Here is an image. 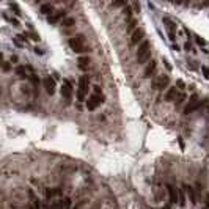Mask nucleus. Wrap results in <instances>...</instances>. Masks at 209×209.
<instances>
[{"label": "nucleus", "instance_id": "obj_1", "mask_svg": "<svg viewBox=\"0 0 209 209\" xmlns=\"http://www.w3.org/2000/svg\"><path fill=\"white\" fill-rule=\"evenodd\" d=\"M208 104H209V99H201L197 93H193L190 97H189L187 104L184 106L183 113L184 115H190V113L195 112V110H201V109H204V107H208Z\"/></svg>", "mask_w": 209, "mask_h": 209}, {"label": "nucleus", "instance_id": "obj_2", "mask_svg": "<svg viewBox=\"0 0 209 209\" xmlns=\"http://www.w3.org/2000/svg\"><path fill=\"white\" fill-rule=\"evenodd\" d=\"M68 44L69 47L74 50V52H77V53H83V52H88V47H87L85 44V38H83L82 35H77V36H72V38H69V41H68Z\"/></svg>", "mask_w": 209, "mask_h": 209}, {"label": "nucleus", "instance_id": "obj_3", "mask_svg": "<svg viewBox=\"0 0 209 209\" xmlns=\"http://www.w3.org/2000/svg\"><path fill=\"white\" fill-rule=\"evenodd\" d=\"M88 88H90V80H88V76H82L79 79V87H77V91H76V99L79 102H83L87 97V93H88Z\"/></svg>", "mask_w": 209, "mask_h": 209}, {"label": "nucleus", "instance_id": "obj_4", "mask_svg": "<svg viewBox=\"0 0 209 209\" xmlns=\"http://www.w3.org/2000/svg\"><path fill=\"white\" fill-rule=\"evenodd\" d=\"M151 87H153L154 90H157V91H167L168 88H170V77L167 76V74H160V76H156L153 79V82H151Z\"/></svg>", "mask_w": 209, "mask_h": 209}, {"label": "nucleus", "instance_id": "obj_5", "mask_svg": "<svg viewBox=\"0 0 209 209\" xmlns=\"http://www.w3.org/2000/svg\"><path fill=\"white\" fill-rule=\"evenodd\" d=\"M60 93H62V97L66 101V104H69L71 99H72L74 87H72V83H71L68 79H65V80L62 82V88H60Z\"/></svg>", "mask_w": 209, "mask_h": 209}, {"label": "nucleus", "instance_id": "obj_6", "mask_svg": "<svg viewBox=\"0 0 209 209\" xmlns=\"http://www.w3.org/2000/svg\"><path fill=\"white\" fill-rule=\"evenodd\" d=\"M102 102H104V94H94L93 93L91 96L88 97V101H87V109L88 110H96Z\"/></svg>", "mask_w": 209, "mask_h": 209}, {"label": "nucleus", "instance_id": "obj_7", "mask_svg": "<svg viewBox=\"0 0 209 209\" xmlns=\"http://www.w3.org/2000/svg\"><path fill=\"white\" fill-rule=\"evenodd\" d=\"M43 193H44L46 201H53L55 197H60L63 193V189L62 187H44L43 189Z\"/></svg>", "mask_w": 209, "mask_h": 209}, {"label": "nucleus", "instance_id": "obj_8", "mask_svg": "<svg viewBox=\"0 0 209 209\" xmlns=\"http://www.w3.org/2000/svg\"><path fill=\"white\" fill-rule=\"evenodd\" d=\"M143 41H145V32H143V28H137V30H134V32L131 33V39H129L131 46H137V47H139Z\"/></svg>", "mask_w": 209, "mask_h": 209}, {"label": "nucleus", "instance_id": "obj_9", "mask_svg": "<svg viewBox=\"0 0 209 209\" xmlns=\"http://www.w3.org/2000/svg\"><path fill=\"white\" fill-rule=\"evenodd\" d=\"M156 71H157V62L156 60H151L149 63H146L143 69V77L145 79H154L156 77Z\"/></svg>", "mask_w": 209, "mask_h": 209}, {"label": "nucleus", "instance_id": "obj_10", "mask_svg": "<svg viewBox=\"0 0 209 209\" xmlns=\"http://www.w3.org/2000/svg\"><path fill=\"white\" fill-rule=\"evenodd\" d=\"M183 190L187 193V197H189V200H190V203H193V204L198 203V195H197V192H195L193 186H190V184H183Z\"/></svg>", "mask_w": 209, "mask_h": 209}, {"label": "nucleus", "instance_id": "obj_11", "mask_svg": "<svg viewBox=\"0 0 209 209\" xmlns=\"http://www.w3.org/2000/svg\"><path fill=\"white\" fill-rule=\"evenodd\" d=\"M167 190H168V197H170V204H179V193H178V187L168 184Z\"/></svg>", "mask_w": 209, "mask_h": 209}, {"label": "nucleus", "instance_id": "obj_12", "mask_svg": "<svg viewBox=\"0 0 209 209\" xmlns=\"http://www.w3.org/2000/svg\"><path fill=\"white\" fill-rule=\"evenodd\" d=\"M178 93H179L178 87H176V85H173V87H170V88H168L167 91H165V94H164V99L167 101V102H175V99H176Z\"/></svg>", "mask_w": 209, "mask_h": 209}, {"label": "nucleus", "instance_id": "obj_13", "mask_svg": "<svg viewBox=\"0 0 209 209\" xmlns=\"http://www.w3.org/2000/svg\"><path fill=\"white\" fill-rule=\"evenodd\" d=\"M65 18H66L65 9H60V11H55L53 14H50L49 18H47V22H49V24H57V22L63 21Z\"/></svg>", "mask_w": 209, "mask_h": 209}, {"label": "nucleus", "instance_id": "obj_14", "mask_svg": "<svg viewBox=\"0 0 209 209\" xmlns=\"http://www.w3.org/2000/svg\"><path fill=\"white\" fill-rule=\"evenodd\" d=\"M43 83H44V88H46L47 94H53V93H55V79H53V77L47 76L46 79L43 80Z\"/></svg>", "mask_w": 209, "mask_h": 209}, {"label": "nucleus", "instance_id": "obj_15", "mask_svg": "<svg viewBox=\"0 0 209 209\" xmlns=\"http://www.w3.org/2000/svg\"><path fill=\"white\" fill-rule=\"evenodd\" d=\"M151 50V43L148 41V39H145L143 43H141V44L137 47V52H135V57L137 58H139V57H141V55H145V53L146 52H149Z\"/></svg>", "mask_w": 209, "mask_h": 209}, {"label": "nucleus", "instance_id": "obj_16", "mask_svg": "<svg viewBox=\"0 0 209 209\" xmlns=\"http://www.w3.org/2000/svg\"><path fill=\"white\" fill-rule=\"evenodd\" d=\"M77 63H79V68L80 69L87 71V69L90 68V63H91V60H90L88 55H82V57H79V58H77Z\"/></svg>", "mask_w": 209, "mask_h": 209}, {"label": "nucleus", "instance_id": "obj_17", "mask_svg": "<svg viewBox=\"0 0 209 209\" xmlns=\"http://www.w3.org/2000/svg\"><path fill=\"white\" fill-rule=\"evenodd\" d=\"M39 11L43 13V14H46L47 18H49L50 14H53V5H50V3H44V5H41V8H39Z\"/></svg>", "mask_w": 209, "mask_h": 209}, {"label": "nucleus", "instance_id": "obj_18", "mask_svg": "<svg viewBox=\"0 0 209 209\" xmlns=\"http://www.w3.org/2000/svg\"><path fill=\"white\" fill-rule=\"evenodd\" d=\"M126 25H127V32H129V33H132L134 30L139 28V27H137V19L135 18H129V19H127V22H126Z\"/></svg>", "mask_w": 209, "mask_h": 209}, {"label": "nucleus", "instance_id": "obj_19", "mask_svg": "<svg viewBox=\"0 0 209 209\" xmlns=\"http://www.w3.org/2000/svg\"><path fill=\"white\" fill-rule=\"evenodd\" d=\"M186 99H187L186 93H184V91H179V93H178V96H176V99H175V106H176V107L183 106V104L186 102Z\"/></svg>", "mask_w": 209, "mask_h": 209}, {"label": "nucleus", "instance_id": "obj_20", "mask_svg": "<svg viewBox=\"0 0 209 209\" xmlns=\"http://www.w3.org/2000/svg\"><path fill=\"white\" fill-rule=\"evenodd\" d=\"M60 201H62V209H71L74 206V204H72V198H69V197L60 198Z\"/></svg>", "mask_w": 209, "mask_h": 209}, {"label": "nucleus", "instance_id": "obj_21", "mask_svg": "<svg viewBox=\"0 0 209 209\" xmlns=\"http://www.w3.org/2000/svg\"><path fill=\"white\" fill-rule=\"evenodd\" d=\"M74 24H76V19L74 18H65L62 21V27L63 28H69V27H74Z\"/></svg>", "mask_w": 209, "mask_h": 209}, {"label": "nucleus", "instance_id": "obj_22", "mask_svg": "<svg viewBox=\"0 0 209 209\" xmlns=\"http://www.w3.org/2000/svg\"><path fill=\"white\" fill-rule=\"evenodd\" d=\"M3 16H5V19H6V21H9V24H11L13 27H19V25H21V24H19V21H18L16 18H9L8 14H3Z\"/></svg>", "mask_w": 209, "mask_h": 209}, {"label": "nucleus", "instance_id": "obj_23", "mask_svg": "<svg viewBox=\"0 0 209 209\" xmlns=\"http://www.w3.org/2000/svg\"><path fill=\"white\" fill-rule=\"evenodd\" d=\"M9 8L14 11V14L16 16H21V9H19V6L18 5H14V3H9Z\"/></svg>", "mask_w": 209, "mask_h": 209}, {"label": "nucleus", "instance_id": "obj_24", "mask_svg": "<svg viewBox=\"0 0 209 209\" xmlns=\"http://www.w3.org/2000/svg\"><path fill=\"white\" fill-rule=\"evenodd\" d=\"M28 80H30V82H32V83H33V85H35V87H38V85H39V79H38V77L35 76V74H32V76H30V79H28Z\"/></svg>", "mask_w": 209, "mask_h": 209}, {"label": "nucleus", "instance_id": "obj_25", "mask_svg": "<svg viewBox=\"0 0 209 209\" xmlns=\"http://www.w3.org/2000/svg\"><path fill=\"white\" fill-rule=\"evenodd\" d=\"M201 72H203L204 79L209 80V68H208V66H201Z\"/></svg>", "mask_w": 209, "mask_h": 209}, {"label": "nucleus", "instance_id": "obj_26", "mask_svg": "<svg viewBox=\"0 0 209 209\" xmlns=\"http://www.w3.org/2000/svg\"><path fill=\"white\" fill-rule=\"evenodd\" d=\"M33 52L36 53V55H44V49H43V47H33Z\"/></svg>", "mask_w": 209, "mask_h": 209}, {"label": "nucleus", "instance_id": "obj_27", "mask_svg": "<svg viewBox=\"0 0 209 209\" xmlns=\"http://www.w3.org/2000/svg\"><path fill=\"white\" fill-rule=\"evenodd\" d=\"M176 87H178V90H179V91H184V88H186V83H184L183 80H178Z\"/></svg>", "mask_w": 209, "mask_h": 209}, {"label": "nucleus", "instance_id": "obj_28", "mask_svg": "<svg viewBox=\"0 0 209 209\" xmlns=\"http://www.w3.org/2000/svg\"><path fill=\"white\" fill-rule=\"evenodd\" d=\"M195 41H197V44L198 46H206V41H204L201 36H195Z\"/></svg>", "mask_w": 209, "mask_h": 209}, {"label": "nucleus", "instance_id": "obj_29", "mask_svg": "<svg viewBox=\"0 0 209 209\" xmlns=\"http://www.w3.org/2000/svg\"><path fill=\"white\" fill-rule=\"evenodd\" d=\"M13 43H14V44L18 46V47H21V49H22V47H24V43H22L21 39L18 38V36H14V38H13Z\"/></svg>", "mask_w": 209, "mask_h": 209}, {"label": "nucleus", "instance_id": "obj_30", "mask_svg": "<svg viewBox=\"0 0 209 209\" xmlns=\"http://www.w3.org/2000/svg\"><path fill=\"white\" fill-rule=\"evenodd\" d=\"M27 36H30V39H33V41H39V35H36V33H27Z\"/></svg>", "mask_w": 209, "mask_h": 209}, {"label": "nucleus", "instance_id": "obj_31", "mask_svg": "<svg viewBox=\"0 0 209 209\" xmlns=\"http://www.w3.org/2000/svg\"><path fill=\"white\" fill-rule=\"evenodd\" d=\"M93 91H94V94H102V90H101L99 85H94L93 87Z\"/></svg>", "mask_w": 209, "mask_h": 209}, {"label": "nucleus", "instance_id": "obj_32", "mask_svg": "<svg viewBox=\"0 0 209 209\" xmlns=\"http://www.w3.org/2000/svg\"><path fill=\"white\" fill-rule=\"evenodd\" d=\"M184 50H186V52H195L193 47H192V44H189V43H187L186 46H184Z\"/></svg>", "mask_w": 209, "mask_h": 209}, {"label": "nucleus", "instance_id": "obj_33", "mask_svg": "<svg viewBox=\"0 0 209 209\" xmlns=\"http://www.w3.org/2000/svg\"><path fill=\"white\" fill-rule=\"evenodd\" d=\"M3 71H9V63L8 62H3Z\"/></svg>", "mask_w": 209, "mask_h": 209}, {"label": "nucleus", "instance_id": "obj_34", "mask_svg": "<svg viewBox=\"0 0 209 209\" xmlns=\"http://www.w3.org/2000/svg\"><path fill=\"white\" fill-rule=\"evenodd\" d=\"M9 62H11V63H18V57L11 55V57H9Z\"/></svg>", "mask_w": 209, "mask_h": 209}, {"label": "nucleus", "instance_id": "obj_35", "mask_svg": "<svg viewBox=\"0 0 209 209\" xmlns=\"http://www.w3.org/2000/svg\"><path fill=\"white\" fill-rule=\"evenodd\" d=\"M82 203H83V201H80V203H76V204H74V206L71 208V209H80V206H82Z\"/></svg>", "mask_w": 209, "mask_h": 209}, {"label": "nucleus", "instance_id": "obj_36", "mask_svg": "<svg viewBox=\"0 0 209 209\" xmlns=\"http://www.w3.org/2000/svg\"><path fill=\"white\" fill-rule=\"evenodd\" d=\"M171 47H173V50H176V52H181V49H179L178 44H171Z\"/></svg>", "mask_w": 209, "mask_h": 209}, {"label": "nucleus", "instance_id": "obj_37", "mask_svg": "<svg viewBox=\"0 0 209 209\" xmlns=\"http://www.w3.org/2000/svg\"><path fill=\"white\" fill-rule=\"evenodd\" d=\"M164 63H165V66H167V69H168V71H171V65H170V63H168L167 60H164Z\"/></svg>", "mask_w": 209, "mask_h": 209}, {"label": "nucleus", "instance_id": "obj_38", "mask_svg": "<svg viewBox=\"0 0 209 209\" xmlns=\"http://www.w3.org/2000/svg\"><path fill=\"white\" fill-rule=\"evenodd\" d=\"M162 209H170V206H165V208H162Z\"/></svg>", "mask_w": 209, "mask_h": 209}, {"label": "nucleus", "instance_id": "obj_39", "mask_svg": "<svg viewBox=\"0 0 209 209\" xmlns=\"http://www.w3.org/2000/svg\"><path fill=\"white\" fill-rule=\"evenodd\" d=\"M208 113H209V104H208Z\"/></svg>", "mask_w": 209, "mask_h": 209}, {"label": "nucleus", "instance_id": "obj_40", "mask_svg": "<svg viewBox=\"0 0 209 209\" xmlns=\"http://www.w3.org/2000/svg\"><path fill=\"white\" fill-rule=\"evenodd\" d=\"M11 208H13V206H11ZM13 209H18V208H13ZM25 209H27V208H25Z\"/></svg>", "mask_w": 209, "mask_h": 209}]
</instances>
